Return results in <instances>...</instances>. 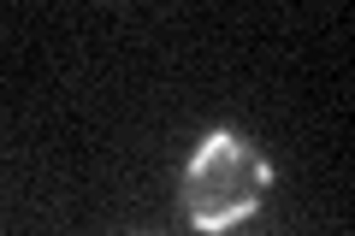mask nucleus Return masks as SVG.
Listing matches in <instances>:
<instances>
[{"label": "nucleus", "instance_id": "f257e3e1", "mask_svg": "<svg viewBox=\"0 0 355 236\" xmlns=\"http://www.w3.org/2000/svg\"><path fill=\"white\" fill-rule=\"evenodd\" d=\"M272 189V165L266 154L254 148L243 130H207L196 142V154L184 160V219L196 224L202 236H219V230H237L243 219H254Z\"/></svg>", "mask_w": 355, "mask_h": 236}]
</instances>
